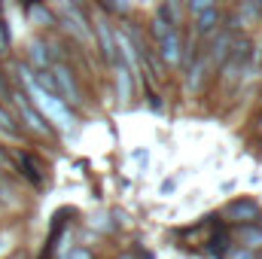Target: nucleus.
<instances>
[{
  "label": "nucleus",
  "instance_id": "obj_1",
  "mask_svg": "<svg viewBox=\"0 0 262 259\" xmlns=\"http://www.w3.org/2000/svg\"><path fill=\"white\" fill-rule=\"evenodd\" d=\"M152 40H156V55L168 70H177L183 64V34L180 28L165 25L162 18H152Z\"/></svg>",
  "mask_w": 262,
  "mask_h": 259
},
{
  "label": "nucleus",
  "instance_id": "obj_2",
  "mask_svg": "<svg viewBox=\"0 0 262 259\" xmlns=\"http://www.w3.org/2000/svg\"><path fill=\"white\" fill-rule=\"evenodd\" d=\"M9 101L15 104V110H18V116H21V122L28 125V131H34V134H40V137H49L52 134V125H49V119L34 107V101L21 92V89H9Z\"/></svg>",
  "mask_w": 262,
  "mask_h": 259
},
{
  "label": "nucleus",
  "instance_id": "obj_3",
  "mask_svg": "<svg viewBox=\"0 0 262 259\" xmlns=\"http://www.w3.org/2000/svg\"><path fill=\"white\" fill-rule=\"evenodd\" d=\"M52 76H55V85H58V98L64 101L67 107L70 104H82V98H79V85H76V73L70 70L67 61H52Z\"/></svg>",
  "mask_w": 262,
  "mask_h": 259
},
{
  "label": "nucleus",
  "instance_id": "obj_4",
  "mask_svg": "<svg viewBox=\"0 0 262 259\" xmlns=\"http://www.w3.org/2000/svg\"><path fill=\"white\" fill-rule=\"evenodd\" d=\"M223 217L229 223H235V226H250V223H259L262 207H259V201H253V198H235V201H229L223 207Z\"/></svg>",
  "mask_w": 262,
  "mask_h": 259
},
{
  "label": "nucleus",
  "instance_id": "obj_5",
  "mask_svg": "<svg viewBox=\"0 0 262 259\" xmlns=\"http://www.w3.org/2000/svg\"><path fill=\"white\" fill-rule=\"evenodd\" d=\"M55 6H58V15L67 21V28H70L76 37H82V40H92V25H89V18H85L82 6H79L76 0H58Z\"/></svg>",
  "mask_w": 262,
  "mask_h": 259
},
{
  "label": "nucleus",
  "instance_id": "obj_6",
  "mask_svg": "<svg viewBox=\"0 0 262 259\" xmlns=\"http://www.w3.org/2000/svg\"><path fill=\"white\" fill-rule=\"evenodd\" d=\"M95 34H98V46H101V55L107 64H119V52H116V31L107 25V21H98L95 25Z\"/></svg>",
  "mask_w": 262,
  "mask_h": 259
},
{
  "label": "nucleus",
  "instance_id": "obj_7",
  "mask_svg": "<svg viewBox=\"0 0 262 259\" xmlns=\"http://www.w3.org/2000/svg\"><path fill=\"white\" fill-rule=\"evenodd\" d=\"M52 61H55V58H52L49 43L40 40V37H34V40L28 43V64H31V70H49Z\"/></svg>",
  "mask_w": 262,
  "mask_h": 259
},
{
  "label": "nucleus",
  "instance_id": "obj_8",
  "mask_svg": "<svg viewBox=\"0 0 262 259\" xmlns=\"http://www.w3.org/2000/svg\"><path fill=\"white\" fill-rule=\"evenodd\" d=\"M229 43H232V34H226V31L210 34V43L204 46V58H207V64H213V67L223 64V58H226V52H229Z\"/></svg>",
  "mask_w": 262,
  "mask_h": 259
},
{
  "label": "nucleus",
  "instance_id": "obj_9",
  "mask_svg": "<svg viewBox=\"0 0 262 259\" xmlns=\"http://www.w3.org/2000/svg\"><path fill=\"white\" fill-rule=\"evenodd\" d=\"M192 18H195V34L198 37H210V34H216V28H220V9H216V6L198 12Z\"/></svg>",
  "mask_w": 262,
  "mask_h": 259
},
{
  "label": "nucleus",
  "instance_id": "obj_10",
  "mask_svg": "<svg viewBox=\"0 0 262 259\" xmlns=\"http://www.w3.org/2000/svg\"><path fill=\"white\" fill-rule=\"evenodd\" d=\"M113 70H116V92H119V101L128 104L131 98H134V73L125 70L122 64H113Z\"/></svg>",
  "mask_w": 262,
  "mask_h": 259
},
{
  "label": "nucleus",
  "instance_id": "obj_11",
  "mask_svg": "<svg viewBox=\"0 0 262 259\" xmlns=\"http://www.w3.org/2000/svg\"><path fill=\"white\" fill-rule=\"evenodd\" d=\"M259 15H262L259 0H241V3H238V15H235V28H244V21L253 25Z\"/></svg>",
  "mask_w": 262,
  "mask_h": 259
},
{
  "label": "nucleus",
  "instance_id": "obj_12",
  "mask_svg": "<svg viewBox=\"0 0 262 259\" xmlns=\"http://www.w3.org/2000/svg\"><path fill=\"white\" fill-rule=\"evenodd\" d=\"M156 18H162V21L171 25V28H180V6H177L174 0H162L159 9H156Z\"/></svg>",
  "mask_w": 262,
  "mask_h": 259
},
{
  "label": "nucleus",
  "instance_id": "obj_13",
  "mask_svg": "<svg viewBox=\"0 0 262 259\" xmlns=\"http://www.w3.org/2000/svg\"><path fill=\"white\" fill-rule=\"evenodd\" d=\"M0 128L6 131V134H12V137H18L21 128H18V116H12L3 104H0Z\"/></svg>",
  "mask_w": 262,
  "mask_h": 259
},
{
  "label": "nucleus",
  "instance_id": "obj_14",
  "mask_svg": "<svg viewBox=\"0 0 262 259\" xmlns=\"http://www.w3.org/2000/svg\"><path fill=\"white\" fill-rule=\"evenodd\" d=\"M107 12H116V15H125L128 12V0H98Z\"/></svg>",
  "mask_w": 262,
  "mask_h": 259
},
{
  "label": "nucleus",
  "instance_id": "obj_15",
  "mask_svg": "<svg viewBox=\"0 0 262 259\" xmlns=\"http://www.w3.org/2000/svg\"><path fill=\"white\" fill-rule=\"evenodd\" d=\"M210 6H216V0H189V12H192V15L204 12V9H210Z\"/></svg>",
  "mask_w": 262,
  "mask_h": 259
},
{
  "label": "nucleus",
  "instance_id": "obj_16",
  "mask_svg": "<svg viewBox=\"0 0 262 259\" xmlns=\"http://www.w3.org/2000/svg\"><path fill=\"white\" fill-rule=\"evenodd\" d=\"M3 52H9V28L3 25V18H0V55Z\"/></svg>",
  "mask_w": 262,
  "mask_h": 259
},
{
  "label": "nucleus",
  "instance_id": "obj_17",
  "mask_svg": "<svg viewBox=\"0 0 262 259\" xmlns=\"http://www.w3.org/2000/svg\"><path fill=\"white\" fill-rule=\"evenodd\" d=\"M31 15H37V18H40L43 25H49V21H52V18H49V12H46L43 6H31Z\"/></svg>",
  "mask_w": 262,
  "mask_h": 259
},
{
  "label": "nucleus",
  "instance_id": "obj_18",
  "mask_svg": "<svg viewBox=\"0 0 262 259\" xmlns=\"http://www.w3.org/2000/svg\"><path fill=\"white\" fill-rule=\"evenodd\" d=\"M0 98H9V85H6V76L0 70Z\"/></svg>",
  "mask_w": 262,
  "mask_h": 259
},
{
  "label": "nucleus",
  "instance_id": "obj_19",
  "mask_svg": "<svg viewBox=\"0 0 262 259\" xmlns=\"http://www.w3.org/2000/svg\"><path fill=\"white\" fill-rule=\"evenodd\" d=\"M70 259H92V253H89V250H82V247H79V250H76V253H73V256Z\"/></svg>",
  "mask_w": 262,
  "mask_h": 259
},
{
  "label": "nucleus",
  "instance_id": "obj_20",
  "mask_svg": "<svg viewBox=\"0 0 262 259\" xmlns=\"http://www.w3.org/2000/svg\"><path fill=\"white\" fill-rule=\"evenodd\" d=\"M3 162H6V153H3V146H0V165H3Z\"/></svg>",
  "mask_w": 262,
  "mask_h": 259
},
{
  "label": "nucleus",
  "instance_id": "obj_21",
  "mask_svg": "<svg viewBox=\"0 0 262 259\" xmlns=\"http://www.w3.org/2000/svg\"><path fill=\"white\" fill-rule=\"evenodd\" d=\"M256 128L262 131V113H259V116H256Z\"/></svg>",
  "mask_w": 262,
  "mask_h": 259
},
{
  "label": "nucleus",
  "instance_id": "obj_22",
  "mask_svg": "<svg viewBox=\"0 0 262 259\" xmlns=\"http://www.w3.org/2000/svg\"><path fill=\"white\" fill-rule=\"evenodd\" d=\"M259 146H262V143H259Z\"/></svg>",
  "mask_w": 262,
  "mask_h": 259
}]
</instances>
